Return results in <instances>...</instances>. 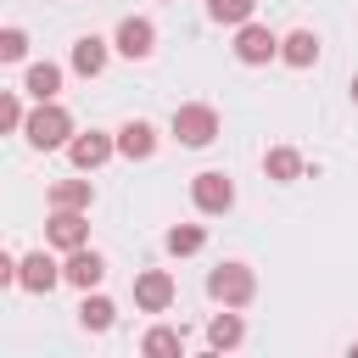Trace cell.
<instances>
[{
    "instance_id": "6da1fadb",
    "label": "cell",
    "mask_w": 358,
    "mask_h": 358,
    "mask_svg": "<svg viewBox=\"0 0 358 358\" xmlns=\"http://www.w3.org/2000/svg\"><path fill=\"white\" fill-rule=\"evenodd\" d=\"M22 134H28V145H34V151H62V145L73 140V117H67V106L39 101V106L22 117Z\"/></svg>"
},
{
    "instance_id": "7a4b0ae2",
    "label": "cell",
    "mask_w": 358,
    "mask_h": 358,
    "mask_svg": "<svg viewBox=\"0 0 358 358\" xmlns=\"http://www.w3.org/2000/svg\"><path fill=\"white\" fill-rule=\"evenodd\" d=\"M207 296L224 302V308H246V302L257 296V274H252L246 263H218V268L207 274Z\"/></svg>"
},
{
    "instance_id": "3957f363",
    "label": "cell",
    "mask_w": 358,
    "mask_h": 358,
    "mask_svg": "<svg viewBox=\"0 0 358 358\" xmlns=\"http://www.w3.org/2000/svg\"><path fill=\"white\" fill-rule=\"evenodd\" d=\"M173 140H179V145H213V140H218V112H213L207 101L173 106Z\"/></svg>"
},
{
    "instance_id": "277c9868",
    "label": "cell",
    "mask_w": 358,
    "mask_h": 358,
    "mask_svg": "<svg viewBox=\"0 0 358 358\" xmlns=\"http://www.w3.org/2000/svg\"><path fill=\"white\" fill-rule=\"evenodd\" d=\"M190 201H196V213L218 218V213H229V207H235V185H229L218 168H207V173H196V179H190Z\"/></svg>"
},
{
    "instance_id": "5b68a950",
    "label": "cell",
    "mask_w": 358,
    "mask_h": 358,
    "mask_svg": "<svg viewBox=\"0 0 358 358\" xmlns=\"http://www.w3.org/2000/svg\"><path fill=\"white\" fill-rule=\"evenodd\" d=\"M45 241H50L56 252H73V246H84V241H90V218H84L78 207H50Z\"/></svg>"
},
{
    "instance_id": "8992f818",
    "label": "cell",
    "mask_w": 358,
    "mask_h": 358,
    "mask_svg": "<svg viewBox=\"0 0 358 358\" xmlns=\"http://www.w3.org/2000/svg\"><path fill=\"white\" fill-rule=\"evenodd\" d=\"M56 280H62V263H56L50 252H28V257H17V285H22V291L45 296V291H56Z\"/></svg>"
},
{
    "instance_id": "52a82bcc",
    "label": "cell",
    "mask_w": 358,
    "mask_h": 358,
    "mask_svg": "<svg viewBox=\"0 0 358 358\" xmlns=\"http://www.w3.org/2000/svg\"><path fill=\"white\" fill-rule=\"evenodd\" d=\"M112 45H117V56H129V62H145V56L157 50V28H151V17H123Z\"/></svg>"
},
{
    "instance_id": "ba28073f",
    "label": "cell",
    "mask_w": 358,
    "mask_h": 358,
    "mask_svg": "<svg viewBox=\"0 0 358 358\" xmlns=\"http://www.w3.org/2000/svg\"><path fill=\"white\" fill-rule=\"evenodd\" d=\"M235 56H241L246 67H263V62L280 56V39H274L263 22H241V34H235Z\"/></svg>"
},
{
    "instance_id": "9c48e42d",
    "label": "cell",
    "mask_w": 358,
    "mask_h": 358,
    "mask_svg": "<svg viewBox=\"0 0 358 358\" xmlns=\"http://www.w3.org/2000/svg\"><path fill=\"white\" fill-rule=\"evenodd\" d=\"M112 151H117V134H101V129H90V134H73V140H67V157H73V168H78V173L101 168Z\"/></svg>"
},
{
    "instance_id": "30bf717a",
    "label": "cell",
    "mask_w": 358,
    "mask_h": 358,
    "mask_svg": "<svg viewBox=\"0 0 358 358\" xmlns=\"http://www.w3.org/2000/svg\"><path fill=\"white\" fill-rule=\"evenodd\" d=\"M62 280H67V285H78V291H95V285L106 280V257H101V252H90V246H73V252H67V263H62Z\"/></svg>"
},
{
    "instance_id": "8fae6325",
    "label": "cell",
    "mask_w": 358,
    "mask_h": 358,
    "mask_svg": "<svg viewBox=\"0 0 358 358\" xmlns=\"http://www.w3.org/2000/svg\"><path fill=\"white\" fill-rule=\"evenodd\" d=\"M134 308H145V313L173 308V274H168V268H145V274L134 280Z\"/></svg>"
},
{
    "instance_id": "7c38bea8",
    "label": "cell",
    "mask_w": 358,
    "mask_h": 358,
    "mask_svg": "<svg viewBox=\"0 0 358 358\" xmlns=\"http://www.w3.org/2000/svg\"><path fill=\"white\" fill-rule=\"evenodd\" d=\"M157 151V129L145 123V117H129L123 129H117V157H129V162H145Z\"/></svg>"
},
{
    "instance_id": "4fadbf2b",
    "label": "cell",
    "mask_w": 358,
    "mask_h": 358,
    "mask_svg": "<svg viewBox=\"0 0 358 358\" xmlns=\"http://www.w3.org/2000/svg\"><path fill=\"white\" fill-rule=\"evenodd\" d=\"M280 62H291V67H313V62H319V34H308V28L285 34V39H280Z\"/></svg>"
},
{
    "instance_id": "5bb4252c",
    "label": "cell",
    "mask_w": 358,
    "mask_h": 358,
    "mask_svg": "<svg viewBox=\"0 0 358 358\" xmlns=\"http://www.w3.org/2000/svg\"><path fill=\"white\" fill-rule=\"evenodd\" d=\"M22 90H28L34 101H56V90H62V67H56V62H28Z\"/></svg>"
},
{
    "instance_id": "9a60e30c",
    "label": "cell",
    "mask_w": 358,
    "mask_h": 358,
    "mask_svg": "<svg viewBox=\"0 0 358 358\" xmlns=\"http://www.w3.org/2000/svg\"><path fill=\"white\" fill-rule=\"evenodd\" d=\"M106 67V39H95V34H84L78 45H73V73H84V78H95Z\"/></svg>"
},
{
    "instance_id": "2e32d148",
    "label": "cell",
    "mask_w": 358,
    "mask_h": 358,
    "mask_svg": "<svg viewBox=\"0 0 358 358\" xmlns=\"http://www.w3.org/2000/svg\"><path fill=\"white\" fill-rule=\"evenodd\" d=\"M90 201H95L90 179H56V185H50V207H78V213H90Z\"/></svg>"
},
{
    "instance_id": "e0dca14e",
    "label": "cell",
    "mask_w": 358,
    "mask_h": 358,
    "mask_svg": "<svg viewBox=\"0 0 358 358\" xmlns=\"http://www.w3.org/2000/svg\"><path fill=\"white\" fill-rule=\"evenodd\" d=\"M263 173L280 179V185H291V179H302V157H296L291 145H274V151L263 157Z\"/></svg>"
},
{
    "instance_id": "ac0fdd59",
    "label": "cell",
    "mask_w": 358,
    "mask_h": 358,
    "mask_svg": "<svg viewBox=\"0 0 358 358\" xmlns=\"http://www.w3.org/2000/svg\"><path fill=\"white\" fill-rule=\"evenodd\" d=\"M112 319H117V308H112L106 296H90V291H84V302H78V324H84V330H112Z\"/></svg>"
},
{
    "instance_id": "d6986e66",
    "label": "cell",
    "mask_w": 358,
    "mask_h": 358,
    "mask_svg": "<svg viewBox=\"0 0 358 358\" xmlns=\"http://www.w3.org/2000/svg\"><path fill=\"white\" fill-rule=\"evenodd\" d=\"M241 336H246V324H241V313H218L213 324H207V347H241Z\"/></svg>"
},
{
    "instance_id": "ffe728a7",
    "label": "cell",
    "mask_w": 358,
    "mask_h": 358,
    "mask_svg": "<svg viewBox=\"0 0 358 358\" xmlns=\"http://www.w3.org/2000/svg\"><path fill=\"white\" fill-rule=\"evenodd\" d=\"M151 358H173V352H185V330H173V324H157V330H145V341H140Z\"/></svg>"
},
{
    "instance_id": "44dd1931",
    "label": "cell",
    "mask_w": 358,
    "mask_h": 358,
    "mask_svg": "<svg viewBox=\"0 0 358 358\" xmlns=\"http://www.w3.org/2000/svg\"><path fill=\"white\" fill-rule=\"evenodd\" d=\"M201 246H207V229H201V224H173V229H168V252H173V257H190V252H201Z\"/></svg>"
},
{
    "instance_id": "7402d4cb",
    "label": "cell",
    "mask_w": 358,
    "mask_h": 358,
    "mask_svg": "<svg viewBox=\"0 0 358 358\" xmlns=\"http://www.w3.org/2000/svg\"><path fill=\"white\" fill-rule=\"evenodd\" d=\"M252 11H257V0H207V17L213 22H229V28L252 22Z\"/></svg>"
},
{
    "instance_id": "603a6c76",
    "label": "cell",
    "mask_w": 358,
    "mask_h": 358,
    "mask_svg": "<svg viewBox=\"0 0 358 358\" xmlns=\"http://www.w3.org/2000/svg\"><path fill=\"white\" fill-rule=\"evenodd\" d=\"M28 56V34L22 28H0V62H22Z\"/></svg>"
},
{
    "instance_id": "cb8c5ba5",
    "label": "cell",
    "mask_w": 358,
    "mask_h": 358,
    "mask_svg": "<svg viewBox=\"0 0 358 358\" xmlns=\"http://www.w3.org/2000/svg\"><path fill=\"white\" fill-rule=\"evenodd\" d=\"M22 117H28V112H22V101H17L11 90H0V134H11V129H22Z\"/></svg>"
},
{
    "instance_id": "d4e9b609",
    "label": "cell",
    "mask_w": 358,
    "mask_h": 358,
    "mask_svg": "<svg viewBox=\"0 0 358 358\" xmlns=\"http://www.w3.org/2000/svg\"><path fill=\"white\" fill-rule=\"evenodd\" d=\"M6 285H17V257H11V252H0V291H6Z\"/></svg>"
},
{
    "instance_id": "484cf974",
    "label": "cell",
    "mask_w": 358,
    "mask_h": 358,
    "mask_svg": "<svg viewBox=\"0 0 358 358\" xmlns=\"http://www.w3.org/2000/svg\"><path fill=\"white\" fill-rule=\"evenodd\" d=\"M352 101H358V78H352Z\"/></svg>"
}]
</instances>
